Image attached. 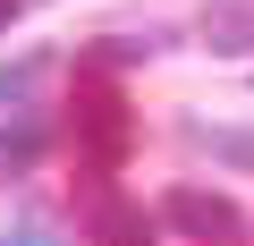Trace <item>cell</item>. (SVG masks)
<instances>
[{"mask_svg": "<svg viewBox=\"0 0 254 246\" xmlns=\"http://www.w3.org/2000/svg\"><path fill=\"white\" fill-rule=\"evenodd\" d=\"M76 128H85V153H93L102 170L127 162V102H119L110 85H85V93H76Z\"/></svg>", "mask_w": 254, "mask_h": 246, "instance_id": "obj_1", "label": "cell"}, {"mask_svg": "<svg viewBox=\"0 0 254 246\" xmlns=\"http://www.w3.org/2000/svg\"><path fill=\"white\" fill-rule=\"evenodd\" d=\"M34 77H43V60H34V51H26V60H9V68H0V102H17Z\"/></svg>", "mask_w": 254, "mask_h": 246, "instance_id": "obj_6", "label": "cell"}, {"mask_svg": "<svg viewBox=\"0 0 254 246\" xmlns=\"http://www.w3.org/2000/svg\"><path fill=\"white\" fill-rule=\"evenodd\" d=\"M43 145H51L43 119H9V128H0V178H26V170L43 162Z\"/></svg>", "mask_w": 254, "mask_h": 246, "instance_id": "obj_3", "label": "cell"}, {"mask_svg": "<svg viewBox=\"0 0 254 246\" xmlns=\"http://www.w3.org/2000/svg\"><path fill=\"white\" fill-rule=\"evenodd\" d=\"M203 43L212 51H254V9H212L203 17Z\"/></svg>", "mask_w": 254, "mask_h": 246, "instance_id": "obj_4", "label": "cell"}, {"mask_svg": "<svg viewBox=\"0 0 254 246\" xmlns=\"http://www.w3.org/2000/svg\"><path fill=\"white\" fill-rule=\"evenodd\" d=\"M9 26H17V0H0V34H9Z\"/></svg>", "mask_w": 254, "mask_h": 246, "instance_id": "obj_7", "label": "cell"}, {"mask_svg": "<svg viewBox=\"0 0 254 246\" xmlns=\"http://www.w3.org/2000/svg\"><path fill=\"white\" fill-rule=\"evenodd\" d=\"M187 145H203V153H220V162H254V136H229V128H187Z\"/></svg>", "mask_w": 254, "mask_h": 246, "instance_id": "obj_5", "label": "cell"}, {"mask_svg": "<svg viewBox=\"0 0 254 246\" xmlns=\"http://www.w3.org/2000/svg\"><path fill=\"white\" fill-rule=\"evenodd\" d=\"M161 221H170L178 238H246V212H237L229 195H203V187H178V195L161 204Z\"/></svg>", "mask_w": 254, "mask_h": 246, "instance_id": "obj_2", "label": "cell"}]
</instances>
